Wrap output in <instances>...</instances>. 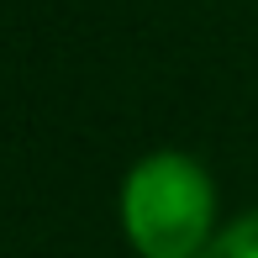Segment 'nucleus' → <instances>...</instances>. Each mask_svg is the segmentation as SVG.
I'll return each mask as SVG.
<instances>
[{"label": "nucleus", "mask_w": 258, "mask_h": 258, "mask_svg": "<svg viewBox=\"0 0 258 258\" xmlns=\"http://www.w3.org/2000/svg\"><path fill=\"white\" fill-rule=\"evenodd\" d=\"M201 258H258V211L237 216L232 227H221L216 237L206 242Z\"/></svg>", "instance_id": "nucleus-2"}, {"label": "nucleus", "mask_w": 258, "mask_h": 258, "mask_svg": "<svg viewBox=\"0 0 258 258\" xmlns=\"http://www.w3.org/2000/svg\"><path fill=\"white\" fill-rule=\"evenodd\" d=\"M216 190L190 153H148L121 184V227L143 258H201Z\"/></svg>", "instance_id": "nucleus-1"}]
</instances>
